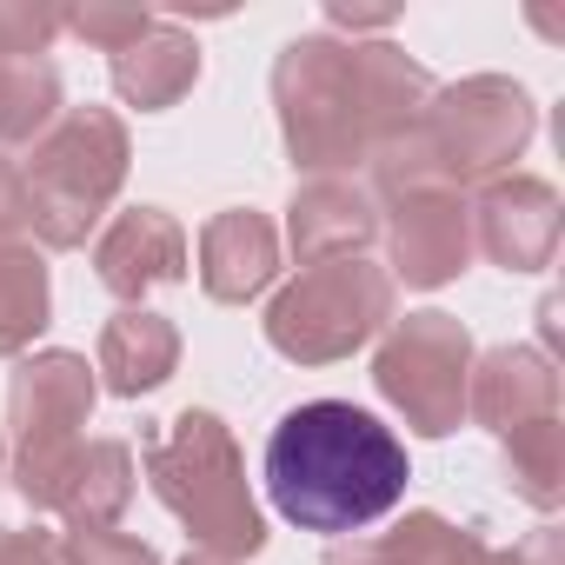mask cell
Masks as SVG:
<instances>
[{
	"label": "cell",
	"instance_id": "cell-15",
	"mask_svg": "<svg viewBox=\"0 0 565 565\" xmlns=\"http://www.w3.org/2000/svg\"><path fill=\"white\" fill-rule=\"evenodd\" d=\"M327 565H492V552L472 532L446 525L439 512H413L393 532H373V539L353 532V539H340L327 552Z\"/></svg>",
	"mask_w": 565,
	"mask_h": 565
},
{
	"label": "cell",
	"instance_id": "cell-10",
	"mask_svg": "<svg viewBox=\"0 0 565 565\" xmlns=\"http://www.w3.org/2000/svg\"><path fill=\"white\" fill-rule=\"evenodd\" d=\"M558 213L565 206L552 180H532V173L492 180L472 206V246L492 253L505 273H545L558 253Z\"/></svg>",
	"mask_w": 565,
	"mask_h": 565
},
{
	"label": "cell",
	"instance_id": "cell-11",
	"mask_svg": "<svg viewBox=\"0 0 565 565\" xmlns=\"http://www.w3.org/2000/svg\"><path fill=\"white\" fill-rule=\"evenodd\" d=\"M94 266H100V287L120 294V300H140L153 287H173V279H186V233L173 213L160 206H127L100 246H94Z\"/></svg>",
	"mask_w": 565,
	"mask_h": 565
},
{
	"label": "cell",
	"instance_id": "cell-28",
	"mask_svg": "<svg viewBox=\"0 0 565 565\" xmlns=\"http://www.w3.org/2000/svg\"><path fill=\"white\" fill-rule=\"evenodd\" d=\"M0 54H8V47H0Z\"/></svg>",
	"mask_w": 565,
	"mask_h": 565
},
{
	"label": "cell",
	"instance_id": "cell-3",
	"mask_svg": "<svg viewBox=\"0 0 565 565\" xmlns=\"http://www.w3.org/2000/svg\"><path fill=\"white\" fill-rule=\"evenodd\" d=\"M140 466L153 479V499L200 539V552L213 558H253L266 545V525H259V505L246 492V466H239V446L226 433L220 413H173L167 426H153L140 439Z\"/></svg>",
	"mask_w": 565,
	"mask_h": 565
},
{
	"label": "cell",
	"instance_id": "cell-22",
	"mask_svg": "<svg viewBox=\"0 0 565 565\" xmlns=\"http://www.w3.org/2000/svg\"><path fill=\"white\" fill-rule=\"evenodd\" d=\"M61 565H160V552L147 539H134V532L100 525V532H67L61 539Z\"/></svg>",
	"mask_w": 565,
	"mask_h": 565
},
{
	"label": "cell",
	"instance_id": "cell-14",
	"mask_svg": "<svg viewBox=\"0 0 565 565\" xmlns=\"http://www.w3.org/2000/svg\"><path fill=\"white\" fill-rule=\"evenodd\" d=\"M273 273H279V233H273L266 213L226 206V213L206 220V233H200V287L213 300L239 307V300H253L266 287Z\"/></svg>",
	"mask_w": 565,
	"mask_h": 565
},
{
	"label": "cell",
	"instance_id": "cell-6",
	"mask_svg": "<svg viewBox=\"0 0 565 565\" xmlns=\"http://www.w3.org/2000/svg\"><path fill=\"white\" fill-rule=\"evenodd\" d=\"M94 413V373L81 353H34L8 386V426H14V486L28 505L47 512L54 486L81 459V426Z\"/></svg>",
	"mask_w": 565,
	"mask_h": 565
},
{
	"label": "cell",
	"instance_id": "cell-2",
	"mask_svg": "<svg viewBox=\"0 0 565 565\" xmlns=\"http://www.w3.org/2000/svg\"><path fill=\"white\" fill-rule=\"evenodd\" d=\"M406 446L353 399L294 406L266 439V492L273 512L300 532H366L406 499Z\"/></svg>",
	"mask_w": 565,
	"mask_h": 565
},
{
	"label": "cell",
	"instance_id": "cell-16",
	"mask_svg": "<svg viewBox=\"0 0 565 565\" xmlns=\"http://www.w3.org/2000/svg\"><path fill=\"white\" fill-rule=\"evenodd\" d=\"M173 366H180V333H173V320L127 307V313H114V320L100 327V373H107V393L140 399V393H153L160 380H173Z\"/></svg>",
	"mask_w": 565,
	"mask_h": 565
},
{
	"label": "cell",
	"instance_id": "cell-4",
	"mask_svg": "<svg viewBox=\"0 0 565 565\" xmlns=\"http://www.w3.org/2000/svg\"><path fill=\"white\" fill-rule=\"evenodd\" d=\"M120 180H127V127L107 107H67L34 140V160L21 167L34 239L54 253L87 246V233L114 206Z\"/></svg>",
	"mask_w": 565,
	"mask_h": 565
},
{
	"label": "cell",
	"instance_id": "cell-27",
	"mask_svg": "<svg viewBox=\"0 0 565 565\" xmlns=\"http://www.w3.org/2000/svg\"><path fill=\"white\" fill-rule=\"evenodd\" d=\"M180 565H226V558H213V552H193V558H180Z\"/></svg>",
	"mask_w": 565,
	"mask_h": 565
},
{
	"label": "cell",
	"instance_id": "cell-18",
	"mask_svg": "<svg viewBox=\"0 0 565 565\" xmlns=\"http://www.w3.org/2000/svg\"><path fill=\"white\" fill-rule=\"evenodd\" d=\"M193 81H200V47H193L180 28H167V21H153L134 47L114 54V87H120V100H134L140 114L173 107Z\"/></svg>",
	"mask_w": 565,
	"mask_h": 565
},
{
	"label": "cell",
	"instance_id": "cell-8",
	"mask_svg": "<svg viewBox=\"0 0 565 565\" xmlns=\"http://www.w3.org/2000/svg\"><path fill=\"white\" fill-rule=\"evenodd\" d=\"M380 393L406 413L413 433L439 439L466 419V380H472V340L452 313H406L380 360H373Z\"/></svg>",
	"mask_w": 565,
	"mask_h": 565
},
{
	"label": "cell",
	"instance_id": "cell-21",
	"mask_svg": "<svg viewBox=\"0 0 565 565\" xmlns=\"http://www.w3.org/2000/svg\"><path fill=\"white\" fill-rule=\"evenodd\" d=\"M505 466L519 479V492L552 512L558 505V472H565V452H558V419H539V426H519L505 433Z\"/></svg>",
	"mask_w": 565,
	"mask_h": 565
},
{
	"label": "cell",
	"instance_id": "cell-7",
	"mask_svg": "<svg viewBox=\"0 0 565 565\" xmlns=\"http://www.w3.org/2000/svg\"><path fill=\"white\" fill-rule=\"evenodd\" d=\"M539 114H532V94L505 74H479V81H459L446 94H433L426 107V147H433V173L446 186L459 180H486L499 167H512L532 140Z\"/></svg>",
	"mask_w": 565,
	"mask_h": 565
},
{
	"label": "cell",
	"instance_id": "cell-12",
	"mask_svg": "<svg viewBox=\"0 0 565 565\" xmlns=\"http://www.w3.org/2000/svg\"><path fill=\"white\" fill-rule=\"evenodd\" d=\"M466 413L479 426H492L499 439L539 419H558V373L545 353L532 347H499L479 360V373L466 380Z\"/></svg>",
	"mask_w": 565,
	"mask_h": 565
},
{
	"label": "cell",
	"instance_id": "cell-24",
	"mask_svg": "<svg viewBox=\"0 0 565 565\" xmlns=\"http://www.w3.org/2000/svg\"><path fill=\"white\" fill-rule=\"evenodd\" d=\"M0 565H61V539H54V532L0 525Z\"/></svg>",
	"mask_w": 565,
	"mask_h": 565
},
{
	"label": "cell",
	"instance_id": "cell-19",
	"mask_svg": "<svg viewBox=\"0 0 565 565\" xmlns=\"http://www.w3.org/2000/svg\"><path fill=\"white\" fill-rule=\"evenodd\" d=\"M61 120V74L47 54H0V147L41 140Z\"/></svg>",
	"mask_w": 565,
	"mask_h": 565
},
{
	"label": "cell",
	"instance_id": "cell-17",
	"mask_svg": "<svg viewBox=\"0 0 565 565\" xmlns=\"http://www.w3.org/2000/svg\"><path fill=\"white\" fill-rule=\"evenodd\" d=\"M127 499H134V452L120 439H87L67 479L54 486L47 512H61L74 532H100L127 512Z\"/></svg>",
	"mask_w": 565,
	"mask_h": 565
},
{
	"label": "cell",
	"instance_id": "cell-20",
	"mask_svg": "<svg viewBox=\"0 0 565 565\" xmlns=\"http://www.w3.org/2000/svg\"><path fill=\"white\" fill-rule=\"evenodd\" d=\"M47 307H54V287H47V266L34 246H0V360L21 353L41 327H47Z\"/></svg>",
	"mask_w": 565,
	"mask_h": 565
},
{
	"label": "cell",
	"instance_id": "cell-26",
	"mask_svg": "<svg viewBox=\"0 0 565 565\" xmlns=\"http://www.w3.org/2000/svg\"><path fill=\"white\" fill-rule=\"evenodd\" d=\"M492 565H558V532H532L512 552H492Z\"/></svg>",
	"mask_w": 565,
	"mask_h": 565
},
{
	"label": "cell",
	"instance_id": "cell-23",
	"mask_svg": "<svg viewBox=\"0 0 565 565\" xmlns=\"http://www.w3.org/2000/svg\"><path fill=\"white\" fill-rule=\"evenodd\" d=\"M61 28H74L81 41H100L107 54H120L153 28V14H140V8H81V14H61Z\"/></svg>",
	"mask_w": 565,
	"mask_h": 565
},
{
	"label": "cell",
	"instance_id": "cell-25",
	"mask_svg": "<svg viewBox=\"0 0 565 565\" xmlns=\"http://www.w3.org/2000/svg\"><path fill=\"white\" fill-rule=\"evenodd\" d=\"M21 233H28V186L14 160H0V246H14Z\"/></svg>",
	"mask_w": 565,
	"mask_h": 565
},
{
	"label": "cell",
	"instance_id": "cell-5",
	"mask_svg": "<svg viewBox=\"0 0 565 565\" xmlns=\"http://www.w3.org/2000/svg\"><path fill=\"white\" fill-rule=\"evenodd\" d=\"M386 320H393V273L360 253V259L307 266L294 287L273 300L266 340H273V353H287L300 366H333V360L360 353Z\"/></svg>",
	"mask_w": 565,
	"mask_h": 565
},
{
	"label": "cell",
	"instance_id": "cell-1",
	"mask_svg": "<svg viewBox=\"0 0 565 565\" xmlns=\"http://www.w3.org/2000/svg\"><path fill=\"white\" fill-rule=\"evenodd\" d=\"M433 94L439 87L426 81V67H413L399 47H340L327 34L294 41L273 67L279 134L307 173H347L406 140L426 120Z\"/></svg>",
	"mask_w": 565,
	"mask_h": 565
},
{
	"label": "cell",
	"instance_id": "cell-9",
	"mask_svg": "<svg viewBox=\"0 0 565 565\" xmlns=\"http://www.w3.org/2000/svg\"><path fill=\"white\" fill-rule=\"evenodd\" d=\"M386 239H393V273L406 287H446L472 259V206L446 180L406 186V193H393Z\"/></svg>",
	"mask_w": 565,
	"mask_h": 565
},
{
	"label": "cell",
	"instance_id": "cell-13",
	"mask_svg": "<svg viewBox=\"0 0 565 565\" xmlns=\"http://www.w3.org/2000/svg\"><path fill=\"white\" fill-rule=\"evenodd\" d=\"M287 213H294V220H287V239H294L300 266L360 259V253L373 246V233H380V206H373V193L353 186V180H313V186L294 193Z\"/></svg>",
	"mask_w": 565,
	"mask_h": 565
}]
</instances>
